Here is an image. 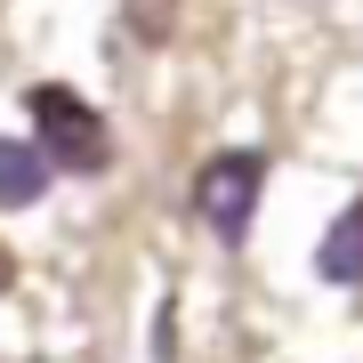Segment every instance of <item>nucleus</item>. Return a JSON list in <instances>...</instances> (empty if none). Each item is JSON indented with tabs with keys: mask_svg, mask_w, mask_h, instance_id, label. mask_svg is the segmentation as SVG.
I'll use <instances>...</instances> for the list:
<instances>
[{
	"mask_svg": "<svg viewBox=\"0 0 363 363\" xmlns=\"http://www.w3.org/2000/svg\"><path fill=\"white\" fill-rule=\"evenodd\" d=\"M40 194H49V154L0 138V210H33Z\"/></svg>",
	"mask_w": 363,
	"mask_h": 363,
	"instance_id": "20e7f679",
	"label": "nucleus"
},
{
	"mask_svg": "<svg viewBox=\"0 0 363 363\" xmlns=\"http://www.w3.org/2000/svg\"><path fill=\"white\" fill-rule=\"evenodd\" d=\"M0 283H9V259H0Z\"/></svg>",
	"mask_w": 363,
	"mask_h": 363,
	"instance_id": "0eeeda50",
	"label": "nucleus"
},
{
	"mask_svg": "<svg viewBox=\"0 0 363 363\" xmlns=\"http://www.w3.org/2000/svg\"><path fill=\"white\" fill-rule=\"evenodd\" d=\"M25 113H33V138H40V154H49V169H65V178H97V169L113 162L105 113H97L81 89H65V81L25 89Z\"/></svg>",
	"mask_w": 363,
	"mask_h": 363,
	"instance_id": "f257e3e1",
	"label": "nucleus"
},
{
	"mask_svg": "<svg viewBox=\"0 0 363 363\" xmlns=\"http://www.w3.org/2000/svg\"><path fill=\"white\" fill-rule=\"evenodd\" d=\"M259 194H267V154L259 145H234V154H210L202 178H194V210L218 242H242L250 218H259Z\"/></svg>",
	"mask_w": 363,
	"mask_h": 363,
	"instance_id": "f03ea898",
	"label": "nucleus"
},
{
	"mask_svg": "<svg viewBox=\"0 0 363 363\" xmlns=\"http://www.w3.org/2000/svg\"><path fill=\"white\" fill-rule=\"evenodd\" d=\"M178 355V315H169V298H162V315H154V363Z\"/></svg>",
	"mask_w": 363,
	"mask_h": 363,
	"instance_id": "423d86ee",
	"label": "nucleus"
},
{
	"mask_svg": "<svg viewBox=\"0 0 363 363\" xmlns=\"http://www.w3.org/2000/svg\"><path fill=\"white\" fill-rule=\"evenodd\" d=\"M315 267H323V283H339V291H363V202H347V210L331 218L323 250H315Z\"/></svg>",
	"mask_w": 363,
	"mask_h": 363,
	"instance_id": "7ed1b4c3",
	"label": "nucleus"
},
{
	"mask_svg": "<svg viewBox=\"0 0 363 363\" xmlns=\"http://www.w3.org/2000/svg\"><path fill=\"white\" fill-rule=\"evenodd\" d=\"M121 25H130L138 40H169V25H178V0H121Z\"/></svg>",
	"mask_w": 363,
	"mask_h": 363,
	"instance_id": "39448f33",
	"label": "nucleus"
}]
</instances>
